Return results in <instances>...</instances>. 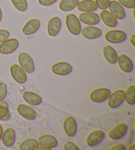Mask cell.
Returning a JSON list of instances; mask_svg holds the SVG:
<instances>
[{
    "label": "cell",
    "instance_id": "cell-1",
    "mask_svg": "<svg viewBox=\"0 0 135 150\" xmlns=\"http://www.w3.org/2000/svg\"><path fill=\"white\" fill-rule=\"evenodd\" d=\"M65 24L69 32L71 35L78 36L80 34L82 26L80 21L76 15L73 13H69L66 15Z\"/></svg>",
    "mask_w": 135,
    "mask_h": 150
},
{
    "label": "cell",
    "instance_id": "cell-2",
    "mask_svg": "<svg viewBox=\"0 0 135 150\" xmlns=\"http://www.w3.org/2000/svg\"><path fill=\"white\" fill-rule=\"evenodd\" d=\"M18 62L27 74H32L35 71V64L32 56L27 52H22L19 54Z\"/></svg>",
    "mask_w": 135,
    "mask_h": 150
},
{
    "label": "cell",
    "instance_id": "cell-3",
    "mask_svg": "<svg viewBox=\"0 0 135 150\" xmlns=\"http://www.w3.org/2000/svg\"><path fill=\"white\" fill-rule=\"evenodd\" d=\"M111 93V90L107 87H99L92 90L89 95V97L92 102L101 103L108 100Z\"/></svg>",
    "mask_w": 135,
    "mask_h": 150
},
{
    "label": "cell",
    "instance_id": "cell-4",
    "mask_svg": "<svg viewBox=\"0 0 135 150\" xmlns=\"http://www.w3.org/2000/svg\"><path fill=\"white\" fill-rule=\"evenodd\" d=\"M128 132V126L124 122L117 124L109 130L108 135L109 138L113 140H118L123 138Z\"/></svg>",
    "mask_w": 135,
    "mask_h": 150
},
{
    "label": "cell",
    "instance_id": "cell-5",
    "mask_svg": "<svg viewBox=\"0 0 135 150\" xmlns=\"http://www.w3.org/2000/svg\"><path fill=\"white\" fill-rule=\"evenodd\" d=\"M107 42L111 44H119L127 40V35L121 30H111L106 32L104 35Z\"/></svg>",
    "mask_w": 135,
    "mask_h": 150
},
{
    "label": "cell",
    "instance_id": "cell-6",
    "mask_svg": "<svg viewBox=\"0 0 135 150\" xmlns=\"http://www.w3.org/2000/svg\"><path fill=\"white\" fill-rule=\"evenodd\" d=\"M10 74L12 78L17 83L24 84L27 81V74L24 69L19 65L13 64L10 66Z\"/></svg>",
    "mask_w": 135,
    "mask_h": 150
},
{
    "label": "cell",
    "instance_id": "cell-7",
    "mask_svg": "<svg viewBox=\"0 0 135 150\" xmlns=\"http://www.w3.org/2000/svg\"><path fill=\"white\" fill-rule=\"evenodd\" d=\"M124 91L123 89H117L111 92L108 99V105L110 108H116L123 104L124 99Z\"/></svg>",
    "mask_w": 135,
    "mask_h": 150
},
{
    "label": "cell",
    "instance_id": "cell-8",
    "mask_svg": "<svg viewBox=\"0 0 135 150\" xmlns=\"http://www.w3.org/2000/svg\"><path fill=\"white\" fill-rule=\"evenodd\" d=\"M104 132L101 130H94L90 132L86 138V143L88 146L93 147L100 144L105 138Z\"/></svg>",
    "mask_w": 135,
    "mask_h": 150
},
{
    "label": "cell",
    "instance_id": "cell-9",
    "mask_svg": "<svg viewBox=\"0 0 135 150\" xmlns=\"http://www.w3.org/2000/svg\"><path fill=\"white\" fill-rule=\"evenodd\" d=\"M72 66L67 62H58L53 64L51 68L52 73L60 76H65L72 73Z\"/></svg>",
    "mask_w": 135,
    "mask_h": 150
},
{
    "label": "cell",
    "instance_id": "cell-10",
    "mask_svg": "<svg viewBox=\"0 0 135 150\" xmlns=\"http://www.w3.org/2000/svg\"><path fill=\"white\" fill-rule=\"evenodd\" d=\"M19 46V41L17 38H8L0 44V54L7 55L13 53Z\"/></svg>",
    "mask_w": 135,
    "mask_h": 150
},
{
    "label": "cell",
    "instance_id": "cell-11",
    "mask_svg": "<svg viewBox=\"0 0 135 150\" xmlns=\"http://www.w3.org/2000/svg\"><path fill=\"white\" fill-rule=\"evenodd\" d=\"M63 128L65 133L70 138L75 136L77 132V122L72 116H67L63 120Z\"/></svg>",
    "mask_w": 135,
    "mask_h": 150
},
{
    "label": "cell",
    "instance_id": "cell-12",
    "mask_svg": "<svg viewBox=\"0 0 135 150\" xmlns=\"http://www.w3.org/2000/svg\"><path fill=\"white\" fill-rule=\"evenodd\" d=\"M108 8L109 11L117 20H123L126 17V13L124 7L116 0L110 1Z\"/></svg>",
    "mask_w": 135,
    "mask_h": 150
},
{
    "label": "cell",
    "instance_id": "cell-13",
    "mask_svg": "<svg viewBox=\"0 0 135 150\" xmlns=\"http://www.w3.org/2000/svg\"><path fill=\"white\" fill-rule=\"evenodd\" d=\"M62 22L59 17H53L49 20L47 25V32L51 37H55L61 29Z\"/></svg>",
    "mask_w": 135,
    "mask_h": 150
},
{
    "label": "cell",
    "instance_id": "cell-14",
    "mask_svg": "<svg viewBox=\"0 0 135 150\" xmlns=\"http://www.w3.org/2000/svg\"><path fill=\"white\" fill-rule=\"evenodd\" d=\"M117 64L119 69L124 73H131L133 71L134 64L132 59L125 54H120L117 57Z\"/></svg>",
    "mask_w": 135,
    "mask_h": 150
},
{
    "label": "cell",
    "instance_id": "cell-15",
    "mask_svg": "<svg viewBox=\"0 0 135 150\" xmlns=\"http://www.w3.org/2000/svg\"><path fill=\"white\" fill-rule=\"evenodd\" d=\"M80 33L83 37L88 40L97 39L102 35V31L100 28L91 25H87L83 27Z\"/></svg>",
    "mask_w": 135,
    "mask_h": 150
},
{
    "label": "cell",
    "instance_id": "cell-16",
    "mask_svg": "<svg viewBox=\"0 0 135 150\" xmlns=\"http://www.w3.org/2000/svg\"><path fill=\"white\" fill-rule=\"evenodd\" d=\"M79 19L80 23L86 25L94 26L100 22V15L94 12L81 13L79 16Z\"/></svg>",
    "mask_w": 135,
    "mask_h": 150
},
{
    "label": "cell",
    "instance_id": "cell-17",
    "mask_svg": "<svg viewBox=\"0 0 135 150\" xmlns=\"http://www.w3.org/2000/svg\"><path fill=\"white\" fill-rule=\"evenodd\" d=\"M41 23L38 19H32L25 23L22 28V34L25 36H30L35 34L40 29Z\"/></svg>",
    "mask_w": 135,
    "mask_h": 150
},
{
    "label": "cell",
    "instance_id": "cell-18",
    "mask_svg": "<svg viewBox=\"0 0 135 150\" xmlns=\"http://www.w3.org/2000/svg\"><path fill=\"white\" fill-rule=\"evenodd\" d=\"M17 111L19 115L28 120H34L36 118V112L30 106L25 104H19L17 107Z\"/></svg>",
    "mask_w": 135,
    "mask_h": 150
},
{
    "label": "cell",
    "instance_id": "cell-19",
    "mask_svg": "<svg viewBox=\"0 0 135 150\" xmlns=\"http://www.w3.org/2000/svg\"><path fill=\"white\" fill-rule=\"evenodd\" d=\"M38 142L40 146L47 147L50 149L56 148L58 145V141L56 137L49 134H42L39 136Z\"/></svg>",
    "mask_w": 135,
    "mask_h": 150
},
{
    "label": "cell",
    "instance_id": "cell-20",
    "mask_svg": "<svg viewBox=\"0 0 135 150\" xmlns=\"http://www.w3.org/2000/svg\"><path fill=\"white\" fill-rule=\"evenodd\" d=\"M16 139V133L13 128H7L4 130L1 141L5 146L10 147L13 146Z\"/></svg>",
    "mask_w": 135,
    "mask_h": 150
},
{
    "label": "cell",
    "instance_id": "cell-21",
    "mask_svg": "<svg viewBox=\"0 0 135 150\" xmlns=\"http://www.w3.org/2000/svg\"><path fill=\"white\" fill-rule=\"evenodd\" d=\"M99 15L100 20H102L103 24L107 27L110 28H115L117 26V19L107 9L102 10Z\"/></svg>",
    "mask_w": 135,
    "mask_h": 150
},
{
    "label": "cell",
    "instance_id": "cell-22",
    "mask_svg": "<svg viewBox=\"0 0 135 150\" xmlns=\"http://www.w3.org/2000/svg\"><path fill=\"white\" fill-rule=\"evenodd\" d=\"M102 53L103 56L104 57L105 60L107 61V62L110 64H117L118 54L112 46L110 45H106L103 46Z\"/></svg>",
    "mask_w": 135,
    "mask_h": 150
},
{
    "label": "cell",
    "instance_id": "cell-23",
    "mask_svg": "<svg viewBox=\"0 0 135 150\" xmlns=\"http://www.w3.org/2000/svg\"><path fill=\"white\" fill-rule=\"evenodd\" d=\"M22 98L28 104L33 106L40 105L42 102V98L40 95L30 91H26L23 92Z\"/></svg>",
    "mask_w": 135,
    "mask_h": 150
},
{
    "label": "cell",
    "instance_id": "cell-24",
    "mask_svg": "<svg viewBox=\"0 0 135 150\" xmlns=\"http://www.w3.org/2000/svg\"><path fill=\"white\" fill-rule=\"evenodd\" d=\"M77 9L82 13L94 12L98 9L97 5L94 0H82L77 6Z\"/></svg>",
    "mask_w": 135,
    "mask_h": 150
},
{
    "label": "cell",
    "instance_id": "cell-25",
    "mask_svg": "<svg viewBox=\"0 0 135 150\" xmlns=\"http://www.w3.org/2000/svg\"><path fill=\"white\" fill-rule=\"evenodd\" d=\"M79 0H61L59 2V7L61 11L69 12L76 8Z\"/></svg>",
    "mask_w": 135,
    "mask_h": 150
},
{
    "label": "cell",
    "instance_id": "cell-26",
    "mask_svg": "<svg viewBox=\"0 0 135 150\" xmlns=\"http://www.w3.org/2000/svg\"><path fill=\"white\" fill-rule=\"evenodd\" d=\"M39 146L38 139L35 138H27L23 140L19 144V149L20 150H35Z\"/></svg>",
    "mask_w": 135,
    "mask_h": 150
},
{
    "label": "cell",
    "instance_id": "cell-27",
    "mask_svg": "<svg viewBox=\"0 0 135 150\" xmlns=\"http://www.w3.org/2000/svg\"><path fill=\"white\" fill-rule=\"evenodd\" d=\"M124 99L129 105L135 104V85H131L127 88L124 91Z\"/></svg>",
    "mask_w": 135,
    "mask_h": 150
},
{
    "label": "cell",
    "instance_id": "cell-28",
    "mask_svg": "<svg viewBox=\"0 0 135 150\" xmlns=\"http://www.w3.org/2000/svg\"><path fill=\"white\" fill-rule=\"evenodd\" d=\"M11 116L8 103L4 99L0 102V120H9L11 118Z\"/></svg>",
    "mask_w": 135,
    "mask_h": 150
},
{
    "label": "cell",
    "instance_id": "cell-29",
    "mask_svg": "<svg viewBox=\"0 0 135 150\" xmlns=\"http://www.w3.org/2000/svg\"><path fill=\"white\" fill-rule=\"evenodd\" d=\"M13 6L17 11L25 12L28 9V2L27 0H11Z\"/></svg>",
    "mask_w": 135,
    "mask_h": 150
},
{
    "label": "cell",
    "instance_id": "cell-30",
    "mask_svg": "<svg viewBox=\"0 0 135 150\" xmlns=\"http://www.w3.org/2000/svg\"><path fill=\"white\" fill-rule=\"evenodd\" d=\"M117 1L127 9H133L135 7V0H118Z\"/></svg>",
    "mask_w": 135,
    "mask_h": 150
},
{
    "label": "cell",
    "instance_id": "cell-31",
    "mask_svg": "<svg viewBox=\"0 0 135 150\" xmlns=\"http://www.w3.org/2000/svg\"><path fill=\"white\" fill-rule=\"evenodd\" d=\"M7 94V86L4 82H0V102L4 100Z\"/></svg>",
    "mask_w": 135,
    "mask_h": 150
},
{
    "label": "cell",
    "instance_id": "cell-32",
    "mask_svg": "<svg viewBox=\"0 0 135 150\" xmlns=\"http://www.w3.org/2000/svg\"><path fill=\"white\" fill-rule=\"evenodd\" d=\"M110 0H95L97 5L98 9L101 10H105L108 8V5Z\"/></svg>",
    "mask_w": 135,
    "mask_h": 150
},
{
    "label": "cell",
    "instance_id": "cell-33",
    "mask_svg": "<svg viewBox=\"0 0 135 150\" xmlns=\"http://www.w3.org/2000/svg\"><path fill=\"white\" fill-rule=\"evenodd\" d=\"M63 149L65 150H80V148L76 144L71 141H67L63 144Z\"/></svg>",
    "mask_w": 135,
    "mask_h": 150
},
{
    "label": "cell",
    "instance_id": "cell-34",
    "mask_svg": "<svg viewBox=\"0 0 135 150\" xmlns=\"http://www.w3.org/2000/svg\"><path fill=\"white\" fill-rule=\"evenodd\" d=\"M10 36V33L6 29H0V44L8 39Z\"/></svg>",
    "mask_w": 135,
    "mask_h": 150
},
{
    "label": "cell",
    "instance_id": "cell-35",
    "mask_svg": "<svg viewBox=\"0 0 135 150\" xmlns=\"http://www.w3.org/2000/svg\"><path fill=\"white\" fill-rule=\"evenodd\" d=\"M58 0H38V3L44 7L51 6L56 4Z\"/></svg>",
    "mask_w": 135,
    "mask_h": 150
},
{
    "label": "cell",
    "instance_id": "cell-36",
    "mask_svg": "<svg viewBox=\"0 0 135 150\" xmlns=\"http://www.w3.org/2000/svg\"><path fill=\"white\" fill-rule=\"evenodd\" d=\"M126 149V146L121 143L116 144L109 148L110 150H125Z\"/></svg>",
    "mask_w": 135,
    "mask_h": 150
},
{
    "label": "cell",
    "instance_id": "cell-37",
    "mask_svg": "<svg viewBox=\"0 0 135 150\" xmlns=\"http://www.w3.org/2000/svg\"><path fill=\"white\" fill-rule=\"evenodd\" d=\"M130 42L132 45L133 47H135V35L133 34L130 37Z\"/></svg>",
    "mask_w": 135,
    "mask_h": 150
},
{
    "label": "cell",
    "instance_id": "cell-38",
    "mask_svg": "<svg viewBox=\"0 0 135 150\" xmlns=\"http://www.w3.org/2000/svg\"><path fill=\"white\" fill-rule=\"evenodd\" d=\"M35 150H51V149L47 147L40 146V145H39V146L35 149Z\"/></svg>",
    "mask_w": 135,
    "mask_h": 150
},
{
    "label": "cell",
    "instance_id": "cell-39",
    "mask_svg": "<svg viewBox=\"0 0 135 150\" xmlns=\"http://www.w3.org/2000/svg\"><path fill=\"white\" fill-rule=\"evenodd\" d=\"M4 132V129L3 127L1 126L0 125V142H1V136H2V134H3Z\"/></svg>",
    "mask_w": 135,
    "mask_h": 150
},
{
    "label": "cell",
    "instance_id": "cell-40",
    "mask_svg": "<svg viewBox=\"0 0 135 150\" xmlns=\"http://www.w3.org/2000/svg\"><path fill=\"white\" fill-rule=\"evenodd\" d=\"M134 146H135V144L133 143L132 145H131V146H129V147L127 149H128V150H131V149L132 150H134Z\"/></svg>",
    "mask_w": 135,
    "mask_h": 150
},
{
    "label": "cell",
    "instance_id": "cell-41",
    "mask_svg": "<svg viewBox=\"0 0 135 150\" xmlns=\"http://www.w3.org/2000/svg\"><path fill=\"white\" fill-rule=\"evenodd\" d=\"M2 18H3V13H2L1 8V7H0V23H1V21Z\"/></svg>",
    "mask_w": 135,
    "mask_h": 150
}]
</instances>
